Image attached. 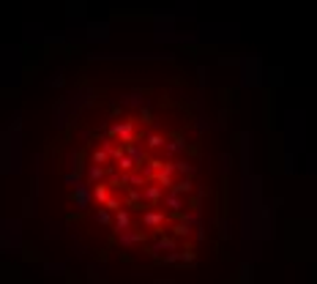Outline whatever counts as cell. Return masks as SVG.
Returning <instances> with one entry per match:
<instances>
[{"label": "cell", "mask_w": 317, "mask_h": 284, "mask_svg": "<svg viewBox=\"0 0 317 284\" xmlns=\"http://www.w3.org/2000/svg\"><path fill=\"white\" fill-rule=\"evenodd\" d=\"M205 137L178 76H99L47 148L63 224L101 260L170 268L197 254Z\"/></svg>", "instance_id": "cell-1"}]
</instances>
